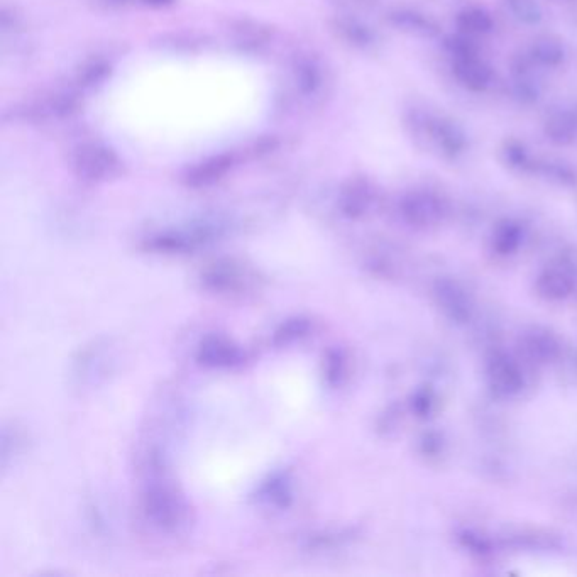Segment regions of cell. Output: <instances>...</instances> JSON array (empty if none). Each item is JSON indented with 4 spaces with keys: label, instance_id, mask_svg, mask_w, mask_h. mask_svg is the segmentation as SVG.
<instances>
[{
    "label": "cell",
    "instance_id": "obj_1",
    "mask_svg": "<svg viewBox=\"0 0 577 577\" xmlns=\"http://www.w3.org/2000/svg\"><path fill=\"white\" fill-rule=\"evenodd\" d=\"M408 136L418 148L446 161L461 160L468 153V132L452 117L437 114L425 105L413 104L405 112Z\"/></svg>",
    "mask_w": 577,
    "mask_h": 577
},
{
    "label": "cell",
    "instance_id": "obj_2",
    "mask_svg": "<svg viewBox=\"0 0 577 577\" xmlns=\"http://www.w3.org/2000/svg\"><path fill=\"white\" fill-rule=\"evenodd\" d=\"M398 214L403 222L415 229L439 226L449 214V202L442 193L432 188H413L398 202Z\"/></svg>",
    "mask_w": 577,
    "mask_h": 577
},
{
    "label": "cell",
    "instance_id": "obj_3",
    "mask_svg": "<svg viewBox=\"0 0 577 577\" xmlns=\"http://www.w3.org/2000/svg\"><path fill=\"white\" fill-rule=\"evenodd\" d=\"M144 513L149 522L166 530L175 532L185 520V505L182 496L178 495L168 483H151L144 491Z\"/></svg>",
    "mask_w": 577,
    "mask_h": 577
},
{
    "label": "cell",
    "instance_id": "obj_4",
    "mask_svg": "<svg viewBox=\"0 0 577 577\" xmlns=\"http://www.w3.org/2000/svg\"><path fill=\"white\" fill-rule=\"evenodd\" d=\"M73 168L88 182L109 180L119 171V160L112 149L100 144H85L73 154Z\"/></svg>",
    "mask_w": 577,
    "mask_h": 577
},
{
    "label": "cell",
    "instance_id": "obj_5",
    "mask_svg": "<svg viewBox=\"0 0 577 577\" xmlns=\"http://www.w3.org/2000/svg\"><path fill=\"white\" fill-rule=\"evenodd\" d=\"M540 72L542 70L530 60L527 51L513 56L510 60V90L513 99L522 105L537 104L542 95Z\"/></svg>",
    "mask_w": 577,
    "mask_h": 577
},
{
    "label": "cell",
    "instance_id": "obj_6",
    "mask_svg": "<svg viewBox=\"0 0 577 577\" xmlns=\"http://www.w3.org/2000/svg\"><path fill=\"white\" fill-rule=\"evenodd\" d=\"M451 72L457 85L471 94H484L495 83V70L481 55L454 58L451 60Z\"/></svg>",
    "mask_w": 577,
    "mask_h": 577
},
{
    "label": "cell",
    "instance_id": "obj_7",
    "mask_svg": "<svg viewBox=\"0 0 577 577\" xmlns=\"http://www.w3.org/2000/svg\"><path fill=\"white\" fill-rule=\"evenodd\" d=\"M386 19L396 31L408 34L412 38L432 41V39H437L442 34L439 22L435 21L434 17L422 11V9H417V7H391L388 14H386Z\"/></svg>",
    "mask_w": 577,
    "mask_h": 577
},
{
    "label": "cell",
    "instance_id": "obj_8",
    "mask_svg": "<svg viewBox=\"0 0 577 577\" xmlns=\"http://www.w3.org/2000/svg\"><path fill=\"white\" fill-rule=\"evenodd\" d=\"M251 281L248 270L232 259H222L209 264L202 271V286L212 293H237L244 290Z\"/></svg>",
    "mask_w": 577,
    "mask_h": 577
},
{
    "label": "cell",
    "instance_id": "obj_9",
    "mask_svg": "<svg viewBox=\"0 0 577 577\" xmlns=\"http://www.w3.org/2000/svg\"><path fill=\"white\" fill-rule=\"evenodd\" d=\"M488 383L496 395L513 396L523 388V373L517 361H513L505 352L493 354L486 369Z\"/></svg>",
    "mask_w": 577,
    "mask_h": 577
},
{
    "label": "cell",
    "instance_id": "obj_10",
    "mask_svg": "<svg viewBox=\"0 0 577 577\" xmlns=\"http://www.w3.org/2000/svg\"><path fill=\"white\" fill-rule=\"evenodd\" d=\"M542 131L554 146H572L577 143V104L559 105L545 116Z\"/></svg>",
    "mask_w": 577,
    "mask_h": 577
},
{
    "label": "cell",
    "instance_id": "obj_11",
    "mask_svg": "<svg viewBox=\"0 0 577 577\" xmlns=\"http://www.w3.org/2000/svg\"><path fill=\"white\" fill-rule=\"evenodd\" d=\"M435 298L440 310L452 322L464 324L471 319L473 303L468 292L457 281L440 280L435 286Z\"/></svg>",
    "mask_w": 577,
    "mask_h": 577
},
{
    "label": "cell",
    "instance_id": "obj_12",
    "mask_svg": "<svg viewBox=\"0 0 577 577\" xmlns=\"http://www.w3.org/2000/svg\"><path fill=\"white\" fill-rule=\"evenodd\" d=\"M198 363L207 368L229 369L236 368L242 363V352L236 344H232L226 337H207L197 354Z\"/></svg>",
    "mask_w": 577,
    "mask_h": 577
},
{
    "label": "cell",
    "instance_id": "obj_13",
    "mask_svg": "<svg viewBox=\"0 0 577 577\" xmlns=\"http://www.w3.org/2000/svg\"><path fill=\"white\" fill-rule=\"evenodd\" d=\"M576 288V276L566 263H554L540 273L537 290L542 297L559 302L569 297Z\"/></svg>",
    "mask_w": 577,
    "mask_h": 577
},
{
    "label": "cell",
    "instance_id": "obj_14",
    "mask_svg": "<svg viewBox=\"0 0 577 577\" xmlns=\"http://www.w3.org/2000/svg\"><path fill=\"white\" fill-rule=\"evenodd\" d=\"M527 55L540 70H559L567 60L564 41L554 34H540L528 46Z\"/></svg>",
    "mask_w": 577,
    "mask_h": 577
},
{
    "label": "cell",
    "instance_id": "obj_15",
    "mask_svg": "<svg viewBox=\"0 0 577 577\" xmlns=\"http://www.w3.org/2000/svg\"><path fill=\"white\" fill-rule=\"evenodd\" d=\"M376 192L366 178H354L342 188L341 209L351 219H361L373 207Z\"/></svg>",
    "mask_w": 577,
    "mask_h": 577
},
{
    "label": "cell",
    "instance_id": "obj_16",
    "mask_svg": "<svg viewBox=\"0 0 577 577\" xmlns=\"http://www.w3.org/2000/svg\"><path fill=\"white\" fill-rule=\"evenodd\" d=\"M457 33L479 39L495 31V19L488 9L481 6H466L456 14Z\"/></svg>",
    "mask_w": 577,
    "mask_h": 577
},
{
    "label": "cell",
    "instance_id": "obj_17",
    "mask_svg": "<svg viewBox=\"0 0 577 577\" xmlns=\"http://www.w3.org/2000/svg\"><path fill=\"white\" fill-rule=\"evenodd\" d=\"M523 349L532 361L545 364L559 356L561 344L554 334H550L549 330L534 329L530 330L523 339Z\"/></svg>",
    "mask_w": 577,
    "mask_h": 577
},
{
    "label": "cell",
    "instance_id": "obj_18",
    "mask_svg": "<svg viewBox=\"0 0 577 577\" xmlns=\"http://www.w3.org/2000/svg\"><path fill=\"white\" fill-rule=\"evenodd\" d=\"M231 168V160L226 156H215L210 160L202 161L200 165L193 166L188 171L187 183L190 187L200 188L209 187L219 182L222 176L226 175L227 170Z\"/></svg>",
    "mask_w": 577,
    "mask_h": 577
},
{
    "label": "cell",
    "instance_id": "obj_19",
    "mask_svg": "<svg viewBox=\"0 0 577 577\" xmlns=\"http://www.w3.org/2000/svg\"><path fill=\"white\" fill-rule=\"evenodd\" d=\"M535 175L544 176L547 182L556 183L559 187H577V166L566 160H537Z\"/></svg>",
    "mask_w": 577,
    "mask_h": 577
},
{
    "label": "cell",
    "instance_id": "obj_20",
    "mask_svg": "<svg viewBox=\"0 0 577 577\" xmlns=\"http://www.w3.org/2000/svg\"><path fill=\"white\" fill-rule=\"evenodd\" d=\"M501 160L512 171L535 173V166H537L539 158L530 153V149L522 141L508 139L501 146Z\"/></svg>",
    "mask_w": 577,
    "mask_h": 577
},
{
    "label": "cell",
    "instance_id": "obj_21",
    "mask_svg": "<svg viewBox=\"0 0 577 577\" xmlns=\"http://www.w3.org/2000/svg\"><path fill=\"white\" fill-rule=\"evenodd\" d=\"M523 239V229L515 220H505L493 232V249L500 256H510L517 253Z\"/></svg>",
    "mask_w": 577,
    "mask_h": 577
},
{
    "label": "cell",
    "instance_id": "obj_22",
    "mask_svg": "<svg viewBox=\"0 0 577 577\" xmlns=\"http://www.w3.org/2000/svg\"><path fill=\"white\" fill-rule=\"evenodd\" d=\"M501 4L510 12V16L523 26L534 28L544 19V11L539 0H501Z\"/></svg>",
    "mask_w": 577,
    "mask_h": 577
},
{
    "label": "cell",
    "instance_id": "obj_23",
    "mask_svg": "<svg viewBox=\"0 0 577 577\" xmlns=\"http://www.w3.org/2000/svg\"><path fill=\"white\" fill-rule=\"evenodd\" d=\"M339 29H341V33L344 34V38H346L349 43L354 44V46L366 48V46L374 44L373 31L361 21L344 19V21L339 24Z\"/></svg>",
    "mask_w": 577,
    "mask_h": 577
},
{
    "label": "cell",
    "instance_id": "obj_24",
    "mask_svg": "<svg viewBox=\"0 0 577 577\" xmlns=\"http://www.w3.org/2000/svg\"><path fill=\"white\" fill-rule=\"evenodd\" d=\"M261 495L270 505L278 506V508H285L292 500L290 484L285 478L271 479L270 483L264 484Z\"/></svg>",
    "mask_w": 577,
    "mask_h": 577
},
{
    "label": "cell",
    "instance_id": "obj_25",
    "mask_svg": "<svg viewBox=\"0 0 577 577\" xmlns=\"http://www.w3.org/2000/svg\"><path fill=\"white\" fill-rule=\"evenodd\" d=\"M308 330V322L305 319H293L286 324L281 325L280 329L276 330L275 344L278 346H285L290 342L297 341L300 337L305 336Z\"/></svg>",
    "mask_w": 577,
    "mask_h": 577
},
{
    "label": "cell",
    "instance_id": "obj_26",
    "mask_svg": "<svg viewBox=\"0 0 577 577\" xmlns=\"http://www.w3.org/2000/svg\"><path fill=\"white\" fill-rule=\"evenodd\" d=\"M342 373H344V358H342L341 352H329L327 361H325V378L330 385H336L341 380Z\"/></svg>",
    "mask_w": 577,
    "mask_h": 577
},
{
    "label": "cell",
    "instance_id": "obj_27",
    "mask_svg": "<svg viewBox=\"0 0 577 577\" xmlns=\"http://www.w3.org/2000/svg\"><path fill=\"white\" fill-rule=\"evenodd\" d=\"M351 2H354L356 6L373 7L376 6L380 0H351Z\"/></svg>",
    "mask_w": 577,
    "mask_h": 577
},
{
    "label": "cell",
    "instance_id": "obj_28",
    "mask_svg": "<svg viewBox=\"0 0 577 577\" xmlns=\"http://www.w3.org/2000/svg\"><path fill=\"white\" fill-rule=\"evenodd\" d=\"M556 4H572V2H577V0H554Z\"/></svg>",
    "mask_w": 577,
    "mask_h": 577
}]
</instances>
